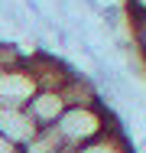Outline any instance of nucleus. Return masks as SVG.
<instances>
[{"instance_id":"1","label":"nucleus","mask_w":146,"mask_h":153,"mask_svg":"<svg viewBox=\"0 0 146 153\" xmlns=\"http://www.w3.org/2000/svg\"><path fill=\"white\" fill-rule=\"evenodd\" d=\"M117 127V114L104 104V101H97V104H75V108H65V114L52 124V130L58 134V140H62V147L65 150H78V147H85L91 140H97L104 130H111Z\"/></svg>"},{"instance_id":"2","label":"nucleus","mask_w":146,"mask_h":153,"mask_svg":"<svg viewBox=\"0 0 146 153\" xmlns=\"http://www.w3.org/2000/svg\"><path fill=\"white\" fill-rule=\"evenodd\" d=\"M36 91H39V85H36V75L29 72V65L0 72V108H26Z\"/></svg>"},{"instance_id":"3","label":"nucleus","mask_w":146,"mask_h":153,"mask_svg":"<svg viewBox=\"0 0 146 153\" xmlns=\"http://www.w3.org/2000/svg\"><path fill=\"white\" fill-rule=\"evenodd\" d=\"M36 130H39V124L29 117L26 108H0V134L10 143H16L20 150L36 137Z\"/></svg>"},{"instance_id":"4","label":"nucleus","mask_w":146,"mask_h":153,"mask_svg":"<svg viewBox=\"0 0 146 153\" xmlns=\"http://www.w3.org/2000/svg\"><path fill=\"white\" fill-rule=\"evenodd\" d=\"M65 98H62V91H55V88H39V91L29 98V104H26V111H29V117L39 124V127H52V124L65 114Z\"/></svg>"},{"instance_id":"5","label":"nucleus","mask_w":146,"mask_h":153,"mask_svg":"<svg viewBox=\"0 0 146 153\" xmlns=\"http://www.w3.org/2000/svg\"><path fill=\"white\" fill-rule=\"evenodd\" d=\"M62 153H136V150H133V143L127 140V134L120 127H111L97 140H91V143L78 147V150H62Z\"/></svg>"},{"instance_id":"6","label":"nucleus","mask_w":146,"mask_h":153,"mask_svg":"<svg viewBox=\"0 0 146 153\" xmlns=\"http://www.w3.org/2000/svg\"><path fill=\"white\" fill-rule=\"evenodd\" d=\"M62 150L65 147H62V140H58V134L52 127H39L36 137L23 147V153H62Z\"/></svg>"},{"instance_id":"7","label":"nucleus","mask_w":146,"mask_h":153,"mask_svg":"<svg viewBox=\"0 0 146 153\" xmlns=\"http://www.w3.org/2000/svg\"><path fill=\"white\" fill-rule=\"evenodd\" d=\"M29 52H23L16 42H10V39H0V72H10V68H20V65H26Z\"/></svg>"},{"instance_id":"8","label":"nucleus","mask_w":146,"mask_h":153,"mask_svg":"<svg viewBox=\"0 0 146 153\" xmlns=\"http://www.w3.org/2000/svg\"><path fill=\"white\" fill-rule=\"evenodd\" d=\"M130 36H133V42H136V52H140L143 62H146V13L130 16Z\"/></svg>"},{"instance_id":"9","label":"nucleus","mask_w":146,"mask_h":153,"mask_svg":"<svg viewBox=\"0 0 146 153\" xmlns=\"http://www.w3.org/2000/svg\"><path fill=\"white\" fill-rule=\"evenodd\" d=\"M127 13H130V16L146 13V0H127Z\"/></svg>"},{"instance_id":"10","label":"nucleus","mask_w":146,"mask_h":153,"mask_svg":"<svg viewBox=\"0 0 146 153\" xmlns=\"http://www.w3.org/2000/svg\"><path fill=\"white\" fill-rule=\"evenodd\" d=\"M0 153H23V150H20L16 143H10V140H7L3 134H0Z\"/></svg>"}]
</instances>
